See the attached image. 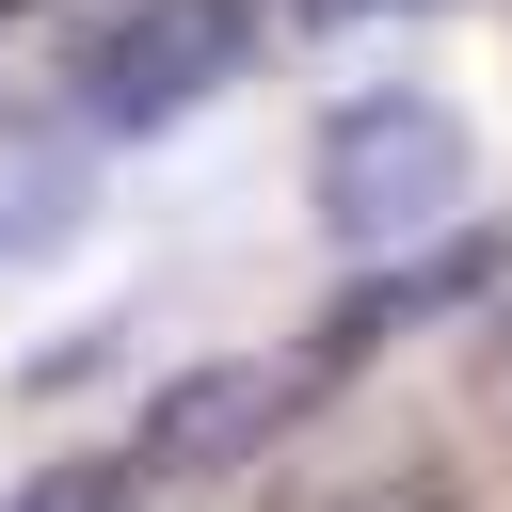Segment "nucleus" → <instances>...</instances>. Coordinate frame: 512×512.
Returning a JSON list of instances; mask_svg holds the SVG:
<instances>
[{
  "label": "nucleus",
  "mask_w": 512,
  "mask_h": 512,
  "mask_svg": "<svg viewBox=\"0 0 512 512\" xmlns=\"http://www.w3.org/2000/svg\"><path fill=\"white\" fill-rule=\"evenodd\" d=\"M304 208H320V240H352V256L416 240L432 208H464V112H448V96H336L320 144H304Z\"/></svg>",
  "instance_id": "obj_1"
},
{
  "label": "nucleus",
  "mask_w": 512,
  "mask_h": 512,
  "mask_svg": "<svg viewBox=\"0 0 512 512\" xmlns=\"http://www.w3.org/2000/svg\"><path fill=\"white\" fill-rule=\"evenodd\" d=\"M352 512H384V496H352ZM400 512H432V496H400Z\"/></svg>",
  "instance_id": "obj_7"
},
{
  "label": "nucleus",
  "mask_w": 512,
  "mask_h": 512,
  "mask_svg": "<svg viewBox=\"0 0 512 512\" xmlns=\"http://www.w3.org/2000/svg\"><path fill=\"white\" fill-rule=\"evenodd\" d=\"M256 32H272L256 0H128V16H96V32H80V64H64V80H80V112H96V128H128V144H144V128H176L192 96H224V80L256 64Z\"/></svg>",
  "instance_id": "obj_2"
},
{
  "label": "nucleus",
  "mask_w": 512,
  "mask_h": 512,
  "mask_svg": "<svg viewBox=\"0 0 512 512\" xmlns=\"http://www.w3.org/2000/svg\"><path fill=\"white\" fill-rule=\"evenodd\" d=\"M304 32H352V16H416V0H288Z\"/></svg>",
  "instance_id": "obj_6"
},
{
  "label": "nucleus",
  "mask_w": 512,
  "mask_h": 512,
  "mask_svg": "<svg viewBox=\"0 0 512 512\" xmlns=\"http://www.w3.org/2000/svg\"><path fill=\"white\" fill-rule=\"evenodd\" d=\"M304 368H320V352H272V368H192V384L144 416V464H240V448H272V432L304 416Z\"/></svg>",
  "instance_id": "obj_3"
},
{
  "label": "nucleus",
  "mask_w": 512,
  "mask_h": 512,
  "mask_svg": "<svg viewBox=\"0 0 512 512\" xmlns=\"http://www.w3.org/2000/svg\"><path fill=\"white\" fill-rule=\"evenodd\" d=\"M64 224H80V160L32 144V128H0V256H32V240H64Z\"/></svg>",
  "instance_id": "obj_4"
},
{
  "label": "nucleus",
  "mask_w": 512,
  "mask_h": 512,
  "mask_svg": "<svg viewBox=\"0 0 512 512\" xmlns=\"http://www.w3.org/2000/svg\"><path fill=\"white\" fill-rule=\"evenodd\" d=\"M0 512H144V480H128V464H32Z\"/></svg>",
  "instance_id": "obj_5"
}]
</instances>
